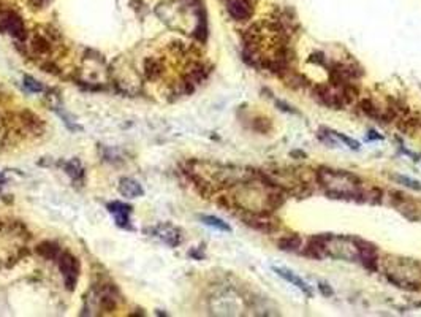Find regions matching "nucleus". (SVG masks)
Wrapping results in <instances>:
<instances>
[{"instance_id":"9d476101","label":"nucleus","mask_w":421,"mask_h":317,"mask_svg":"<svg viewBox=\"0 0 421 317\" xmlns=\"http://www.w3.org/2000/svg\"><path fill=\"white\" fill-rule=\"evenodd\" d=\"M24 86L29 89L30 92H42L43 86L40 84L37 79H34L32 76H24Z\"/></svg>"},{"instance_id":"423d86ee","label":"nucleus","mask_w":421,"mask_h":317,"mask_svg":"<svg viewBox=\"0 0 421 317\" xmlns=\"http://www.w3.org/2000/svg\"><path fill=\"white\" fill-rule=\"evenodd\" d=\"M157 236L158 238H162V240L165 243H168L169 246H177L180 243V235H179V230L174 229L173 225H158L157 227V230H155Z\"/></svg>"},{"instance_id":"f03ea898","label":"nucleus","mask_w":421,"mask_h":317,"mask_svg":"<svg viewBox=\"0 0 421 317\" xmlns=\"http://www.w3.org/2000/svg\"><path fill=\"white\" fill-rule=\"evenodd\" d=\"M0 27L10 35H13L15 38H19V40L26 38V27H24L23 19L13 12L4 13L0 16Z\"/></svg>"},{"instance_id":"1a4fd4ad","label":"nucleus","mask_w":421,"mask_h":317,"mask_svg":"<svg viewBox=\"0 0 421 317\" xmlns=\"http://www.w3.org/2000/svg\"><path fill=\"white\" fill-rule=\"evenodd\" d=\"M38 252L42 255H45V257L53 259V257H56L59 254V247L53 243H43V244L38 246Z\"/></svg>"},{"instance_id":"20e7f679","label":"nucleus","mask_w":421,"mask_h":317,"mask_svg":"<svg viewBox=\"0 0 421 317\" xmlns=\"http://www.w3.org/2000/svg\"><path fill=\"white\" fill-rule=\"evenodd\" d=\"M108 210L114 216L116 224L119 227H128V222H130L128 216H130V213H132V206L125 205L122 202H113V203L108 205Z\"/></svg>"},{"instance_id":"f257e3e1","label":"nucleus","mask_w":421,"mask_h":317,"mask_svg":"<svg viewBox=\"0 0 421 317\" xmlns=\"http://www.w3.org/2000/svg\"><path fill=\"white\" fill-rule=\"evenodd\" d=\"M59 268H60V273H62V276H64L67 289L73 290L75 287H76L75 284H76L78 271H79L76 259H75L73 255H70L68 252H64L62 255L59 257Z\"/></svg>"},{"instance_id":"0eeeda50","label":"nucleus","mask_w":421,"mask_h":317,"mask_svg":"<svg viewBox=\"0 0 421 317\" xmlns=\"http://www.w3.org/2000/svg\"><path fill=\"white\" fill-rule=\"evenodd\" d=\"M274 271H277V273H279L280 276H284L287 281H290V282H293L295 285H298L299 289L303 290L304 293H309V295L312 293V292H310V289H309V287L306 285V282H304L303 279H301V277H298L296 274L290 273L288 270H284V268H282V270H280V268H274Z\"/></svg>"},{"instance_id":"39448f33","label":"nucleus","mask_w":421,"mask_h":317,"mask_svg":"<svg viewBox=\"0 0 421 317\" xmlns=\"http://www.w3.org/2000/svg\"><path fill=\"white\" fill-rule=\"evenodd\" d=\"M119 192L127 198H138V197H141L144 194L141 184H138L135 180H130V178H124V180H120Z\"/></svg>"},{"instance_id":"7ed1b4c3","label":"nucleus","mask_w":421,"mask_h":317,"mask_svg":"<svg viewBox=\"0 0 421 317\" xmlns=\"http://www.w3.org/2000/svg\"><path fill=\"white\" fill-rule=\"evenodd\" d=\"M227 10L232 18L236 21H246L254 13V4L252 0H225Z\"/></svg>"},{"instance_id":"f8f14e48","label":"nucleus","mask_w":421,"mask_h":317,"mask_svg":"<svg viewBox=\"0 0 421 317\" xmlns=\"http://www.w3.org/2000/svg\"><path fill=\"white\" fill-rule=\"evenodd\" d=\"M48 0H32V4L34 5H43V4H46Z\"/></svg>"},{"instance_id":"6e6552de","label":"nucleus","mask_w":421,"mask_h":317,"mask_svg":"<svg viewBox=\"0 0 421 317\" xmlns=\"http://www.w3.org/2000/svg\"><path fill=\"white\" fill-rule=\"evenodd\" d=\"M201 221H203L206 225L216 227V229H219V230H224V232H230V230H232V229H230V227H228L224 221L217 219V217H214V216H203V217H201Z\"/></svg>"},{"instance_id":"9b49d317","label":"nucleus","mask_w":421,"mask_h":317,"mask_svg":"<svg viewBox=\"0 0 421 317\" xmlns=\"http://www.w3.org/2000/svg\"><path fill=\"white\" fill-rule=\"evenodd\" d=\"M67 172H68V175H72V176H76L79 172H81V168H79V164L78 162H72V164H68L67 165Z\"/></svg>"}]
</instances>
